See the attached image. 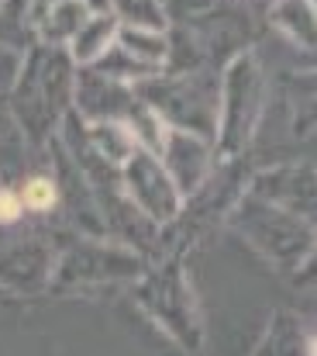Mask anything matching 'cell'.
Instances as JSON below:
<instances>
[{
    "mask_svg": "<svg viewBox=\"0 0 317 356\" xmlns=\"http://www.w3.org/2000/svg\"><path fill=\"white\" fill-rule=\"evenodd\" d=\"M21 204L45 211V208H52V204H55V187H52L49 180H31V184L24 187V197H21Z\"/></svg>",
    "mask_w": 317,
    "mask_h": 356,
    "instance_id": "6da1fadb",
    "label": "cell"
},
{
    "mask_svg": "<svg viewBox=\"0 0 317 356\" xmlns=\"http://www.w3.org/2000/svg\"><path fill=\"white\" fill-rule=\"evenodd\" d=\"M21 197L14 194V191H0V222H14L17 215H21Z\"/></svg>",
    "mask_w": 317,
    "mask_h": 356,
    "instance_id": "7a4b0ae2",
    "label": "cell"
}]
</instances>
